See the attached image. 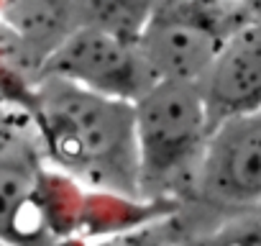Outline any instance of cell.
I'll return each instance as SVG.
<instances>
[{"label": "cell", "instance_id": "obj_1", "mask_svg": "<svg viewBox=\"0 0 261 246\" xmlns=\"http://www.w3.org/2000/svg\"><path fill=\"white\" fill-rule=\"evenodd\" d=\"M8 100L26 105L49 167L80 185L144 200L136 105L95 95L64 80L26 82L3 72Z\"/></svg>", "mask_w": 261, "mask_h": 246}, {"label": "cell", "instance_id": "obj_2", "mask_svg": "<svg viewBox=\"0 0 261 246\" xmlns=\"http://www.w3.org/2000/svg\"><path fill=\"white\" fill-rule=\"evenodd\" d=\"M136 134L144 200L179 205L192 198L213 134L200 85L159 82L136 103Z\"/></svg>", "mask_w": 261, "mask_h": 246}, {"label": "cell", "instance_id": "obj_3", "mask_svg": "<svg viewBox=\"0 0 261 246\" xmlns=\"http://www.w3.org/2000/svg\"><path fill=\"white\" fill-rule=\"evenodd\" d=\"M261 18V3H154L141 52L159 82L200 85L225 41Z\"/></svg>", "mask_w": 261, "mask_h": 246}, {"label": "cell", "instance_id": "obj_4", "mask_svg": "<svg viewBox=\"0 0 261 246\" xmlns=\"http://www.w3.org/2000/svg\"><path fill=\"white\" fill-rule=\"evenodd\" d=\"M39 80H64L95 95L134 105L159 85L141 52V41L92 23H85L51 54Z\"/></svg>", "mask_w": 261, "mask_h": 246}, {"label": "cell", "instance_id": "obj_5", "mask_svg": "<svg viewBox=\"0 0 261 246\" xmlns=\"http://www.w3.org/2000/svg\"><path fill=\"white\" fill-rule=\"evenodd\" d=\"M192 200L225 215L261 210V108L213 129Z\"/></svg>", "mask_w": 261, "mask_h": 246}, {"label": "cell", "instance_id": "obj_6", "mask_svg": "<svg viewBox=\"0 0 261 246\" xmlns=\"http://www.w3.org/2000/svg\"><path fill=\"white\" fill-rule=\"evenodd\" d=\"M213 129L261 108V18L238 29L200 82Z\"/></svg>", "mask_w": 261, "mask_h": 246}, {"label": "cell", "instance_id": "obj_7", "mask_svg": "<svg viewBox=\"0 0 261 246\" xmlns=\"http://www.w3.org/2000/svg\"><path fill=\"white\" fill-rule=\"evenodd\" d=\"M187 246H261V210L225 215L218 226L195 233Z\"/></svg>", "mask_w": 261, "mask_h": 246}, {"label": "cell", "instance_id": "obj_8", "mask_svg": "<svg viewBox=\"0 0 261 246\" xmlns=\"http://www.w3.org/2000/svg\"><path fill=\"white\" fill-rule=\"evenodd\" d=\"M172 223H174V218L159 220V223H151V226H144L136 231H125V233L95 241L92 246H174L172 243Z\"/></svg>", "mask_w": 261, "mask_h": 246}]
</instances>
